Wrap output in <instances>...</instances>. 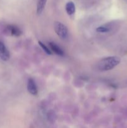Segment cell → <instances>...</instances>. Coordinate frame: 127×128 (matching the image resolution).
<instances>
[{
  "instance_id": "obj_1",
  "label": "cell",
  "mask_w": 127,
  "mask_h": 128,
  "mask_svg": "<svg viewBox=\"0 0 127 128\" xmlns=\"http://www.w3.org/2000/svg\"><path fill=\"white\" fill-rule=\"evenodd\" d=\"M120 62L118 56H109L101 60L97 64V68L101 71H107L115 68Z\"/></svg>"
},
{
  "instance_id": "obj_2",
  "label": "cell",
  "mask_w": 127,
  "mask_h": 128,
  "mask_svg": "<svg viewBox=\"0 0 127 128\" xmlns=\"http://www.w3.org/2000/svg\"><path fill=\"white\" fill-rule=\"evenodd\" d=\"M54 30L57 36L62 40H65L68 36L67 28L59 21H56L54 22Z\"/></svg>"
},
{
  "instance_id": "obj_3",
  "label": "cell",
  "mask_w": 127,
  "mask_h": 128,
  "mask_svg": "<svg viewBox=\"0 0 127 128\" xmlns=\"http://www.w3.org/2000/svg\"><path fill=\"white\" fill-rule=\"evenodd\" d=\"M4 32L5 34L9 35V36H16V37L21 36L22 33V31L19 28L17 27L16 25L13 24L7 25L4 28Z\"/></svg>"
},
{
  "instance_id": "obj_4",
  "label": "cell",
  "mask_w": 127,
  "mask_h": 128,
  "mask_svg": "<svg viewBox=\"0 0 127 128\" xmlns=\"http://www.w3.org/2000/svg\"><path fill=\"white\" fill-rule=\"evenodd\" d=\"M9 52L5 46L4 44L0 41V58L3 61H7L9 59Z\"/></svg>"
},
{
  "instance_id": "obj_5",
  "label": "cell",
  "mask_w": 127,
  "mask_h": 128,
  "mask_svg": "<svg viewBox=\"0 0 127 128\" xmlns=\"http://www.w3.org/2000/svg\"><path fill=\"white\" fill-rule=\"evenodd\" d=\"M27 88L28 91L31 94L37 95L38 91H37V85H36L34 80H33L31 78L29 79L28 81H27Z\"/></svg>"
},
{
  "instance_id": "obj_6",
  "label": "cell",
  "mask_w": 127,
  "mask_h": 128,
  "mask_svg": "<svg viewBox=\"0 0 127 128\" xmlns=\"http://www.w3.org/2000/svg\"><path fill=\"white\" fill-rule=\"evenodd\" d=\"M49 44L50 48L51 49V50H52L54 53H56L57 55H59V56H64V52L63 50L61 49V48L60 47V46H59L58 45L56 44L55 42H50L49 43Z\"/></svg>"
},
{
  "instance_id": "obj_7",
  "label": "cell",
  "mask_w": 127,
  "mask_h": 128,
  "mask_svg": "<svg viewBox=\"0 0 127 128\" xmlns=\"http://www.w3.org/2000/svg\"><path fill=\"white\" fill-rule=\"evenodd\" d=\"M65 10L68 15H72L75 11V6L72 1H69L65 5Z\"/></svg>"
},
{
  "instance_id": "obj_8",
  "label": "cell",
  "mask_w": 127,
  "mask_h": 128,
  "mask_svg": "<svg viewBox=\"0 0 127 128\" xmlns=\"http://www.w3.org/2000/svg\"><path fill=\"white\" fill-rule=\"evenodd\" d=\"M112 30V26H111L110 24L105 25H102V26H99L97 28V31L101 33H107V32H110Z\"/></svg>"
},
{
  "instance_id": "obj_9",
  "label": "cell",
  "mask_w": 127,
  "mask_h": 128,
  "mask_svg": "<svg viewBox=\"0 0 127 128\" xmlns=\"http://www.w3.org/2000/svg\"><path fill=\"white\" fill-rule=\"evenodd\" d=\"M47 0H39L37 4V13L41 14L43 12L46 6Z\"/></svg>"
},
{
  "instance_id": "obj_10",
  "label": "cell",
  "mask_w": 127,
  "mask_h": 128,
  "mask_svg": "<svg viewBox=\"0 0 127 128\" xmlns=\"http://www.w3.org/2000/svg\"><path fill=\"white\" fill-rule=\"evenodd\" d=\"M38 43H39V44L40 45V46H41V47L42 48V50H43L45 52H46V53L47 54H49V55L52 54V52H51V50H50L48 48H47V46H46V45L42 43V42H41V41H39Z\"/></svg>"
}]
</instances>
